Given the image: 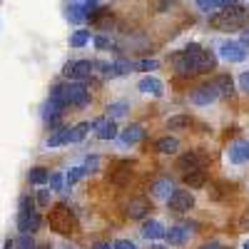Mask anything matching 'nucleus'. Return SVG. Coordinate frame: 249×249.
Returning a JSON list of instances; mask_svg holds the SVG:
<instances>
[{
    "instance_id": "f257e3e1",
    "label": "nucleus",
    "mask_w": 249,
    "mask_h": 249,
    "mask_svg": "<svg viewBox=\"0 0 249 249\" xmlns=\"http://www.w3.org/2000/svg\"><path fill=\"white\" fill-rule=\"evenodd\" d=\"M249 20V10L242 8V5H230V8H222L217 10L212 18H210V25L214 30H234V28H242L247 25Z\"/></svg>"
},
{
    "instance_id": "f03ea898",
    "label": "nucleus",
    "mask_w": 249,
    "mask_h": 249,
    "mask_svg": "<svg viewBox=\"0 0 249 249\" xmlns=\"http://www.w3.org/2000/svg\"><path fill=\"white\" fill-rule=\"evenodd\" d=\"M187 55H190L192 65H195V75H204V72H212L217 68V55L212 50H204L199 45H187L184 48Z\"/></svg>"
},
{
    "instance_id": "7ed1b4c3",
    "label": "nucleus",
    "mask_w": 249,
    "mask_h": 249,
    "mask_svg": "<svg viewBox=\"0 0 249 249\" xmlns=\"http://www.w3.org/2000/svg\"><path fill=\"white\" fill-rule=\"evenodd\" d=\"M65 102L68 105H75V107H88L90 105V90L80 82H70L65 85Z\"/></svg>"
},
{
    "instance_id": "20e7f679",
    "label": "nucleus",
    "mask_w": 249,
    "mask_h": 249,
    "mask_svg": "<svg viewBox=\"0 0 249 249\" xmlns=\"http://www.w3.org/2000/svg\"><path fill=\"white\" fill-rule=\"evenodd\" d=\"M92 68H95V62L90 60H72L62 68V72H65V77H72V80H88L92 75Z\"/></svg>"
},
{
    "instance_id": "39448f33",
    "label": "nucleus",
    "mask_w": 249,
    "mask_h": 249,
    "mask_svg": "<svg viewBox=\"0 0 249 249\" xmlns=\"http://www.w3.org/2000/svg\"><path fill=\"white\" fill-rule=\"evenodd\" d=\"M202 162H204V157H202L199 152L190 150V152H184V155L177 157L175 167H177L182 175H190V172H199V170H202Z\"/></svg>"
},
{
    "instance_id": "423d86ee",
    "label": "nucleus",
    "mask_w": 249,
    "mask_h": 249,
    "mask_svg": "<svg viewBox=\"0 0 249 249\" xmlns=\"http://www.w3.org/2000/svg\"><path fill=\"white\" fill-rule=\"evenodd\" d=\"M167 207L172 212H190L195 207V197H192L190 190H175L172 197L167 199Z\"/></svg>"
},
{
    "instance_id": "0eeeda50",
    "label": "nucleus",
    "mask_w": 249,
    "mask_h": 249,
    "mask_svg": "<svg viewBox=\"0 0 249 249\" xmlns=\"http://www.w3.org/2000/svg\"><path fill=\"white\" fill-rule=\"evenodd\" d=\"M219 97V92H217V88H214V82L212 85H199V88H195L192 90V95H190V100H192V105H197V107H207V105H212V102Z\"/></svg>"
},
{
    "instance_id": "6e6552de",
    "label": "nucleus",
    "mask_w": 249,
    "mask_h": 249,
    "mask_svg": "<svg viewBox=\"0 0 249 249\" xmlns=\"http://www.w3.org/2000/svg\"><path fill=\"white\" fill-rule=\"evenodd\" d=\"M124 214L130 219H144L150 214V199L147 197H130V202L124 204Z\"/></svg>"
},
{
    "instance_id": "1a4fd4ad",
    "label": "nucleus",
    "mask_w": 249,
    "mask_h": 249,
    "mask_svg": "<svg viewBox=\"0 0 249 249\" xmlns=\"http://www.w3.org/2000/svg\"><path fill=\"white\" fill-rule=\"evenodd\" d=\"M50 224H53V230L60 232V234L72 232V217H70V210H65V207H57V210H53V214H50Z\"/></svg>"
},
{
    "instance_id": "9d476101",
    "label": "nucleus",
    "mask_w": 249,
    "mask_h": 249,
    "mask_svg": "<svg viewBox=\"0 0 249 249\" xmlns=\"http://www.w3.org/2000/svg\"><path fill=\"white\" fill-rule=\"evenodd\" d=\"M90 127L97 132V137L100 140H115L120 132H117V124H115V120H110L107 115L105 117H97V120H92V124Z\"/></svg>"
},
{
    "instance_id": "9b49d317",
    "label": "nucleus",
    "mask_w": 249,
    "mask_h": 249,
    "mask_svg": "<svg viewBox=\"0 0 249 249\" xmlns=\"http://www.w3.org/2000/svg\"><path fill=\"white\" fill-rule=\"evenodd\" d=\"M172 192H175V182L170 177H155L150 182V195L155 199H170Z\"/></svg>"
},
{
    "instance_id": "f8f14e48",
    "label": "nucleus",
    "mask_w": 249,
    "mask_h": 249,
    "mask_svg": "<svg viewBox=\"0 0 249 249\" xmlns=\"http://www.w3.org/2000/svg\"><path fill=\"white\" fill-rule=\"evenodd\" d=\"M170 62H172V68H175L177 75H182V77L195 75V65H192L190 55H187V50H177V53L170 57Z\"/></svg>"
},
{
    "instance_id": "ddd939ff",
    "label": "nucleus",
    "mask_w": 249,
    "mask_h": 249,
    "mask_svg": "<svg viewBox=\"0 0 249 249\" xmlns=\"http://www.w3.org/2000/svg\"><path fill=\"white\" fill-rule=\"evenodd\" d=\"M137 90L144 92V95H155V97H162L164 95V82L155 75H144L140 82H137Z\"/></svg>"
},
{
    "instance_id": "4468645a",
    "label": "nucleus",
    "mask_w": 249,
    "mask_h": 249,
    "mask_svg": "<svg viewBox=\"0 0 249 249\" xmlns=\"http://www.w3.org/2000/svg\"><path fill=\"white\" fill-rule=\"evenodd\" d=\"M219 57L227 60V62H242L247 57V50L242 48V43H222L219 45Z\"/></svg>"
},
{
    "instance_id": "2eb2a0df",
    "label": "nucleus",
    "mask_w": 249,
    "mask_h": 249,
    "mask_svg": "<svg viewBox=\"0 0 249 249\" xmlns=\"http://www.w3.org/2000/svg\"><path fill=\"white\" fill-rule=\"evenodd\" d=\"M18 230L20 234H33L40 230V214L33 210V212H20L18 214Z\"/></svg>"
},
{
    "instance_id": "dca6fc26",
    "label": "nucleus",
    "mask_w": 249,
    "mask_h": 249,
    "mask_svg": "<svg viewBox=\"0 0 249 249\" xmlns=\"http://www.w3.org/2000/svg\"><path fill=\"white\" fill-rule=\"evenodd\" d=\"M164 234H167V230H164L162 222H157V219H147L142 224V237L144 239H162Z\"/></svg>"
},
{
    "instance_id": "f3484780",
    "label": "nucleus",
    "mask_w": 249,
    "mask_h": 249,
    "mask_svg": "<svg viewBox=\"0 0 249 249\" xmlns=\"http://www.w3.org/2000/svg\"><path fill=\"white\" fill-rule=\"evenodd\" d=\"M142 135H144L142 124H127V127L120 132V140H122L124 144H137V142L142 140Z\"/></svg>"
},
{
    "instance_id": "a211bd4d",
    "label": "nucleus",
    "mask_w": 249,
    "mask_h": 249,
    "mask_svg": "<svg viewBox=\"0 0 249 249\" xmlns=\"http://www.w3.org/2000/svg\"><path fill=\"white\" fill-rule=\"evenodd\" d=\"M155 150L160 152V155H175L177 150H179V140L177 137H160L157 142H155Z\"/></svg>"
},
{
    "instance_id": "6ab92c4d",
    "label": "nucleus",
    "mask_w": 249,
    "mask_h": 249,
    "mask_svg": "<svg viewBox=\"0 0 249 249\" xmlns=\"http://www.w3.org/2000/svg\"><path fill=\"white\" fill-rule=\"evenodd\" d=\"M227 157H230V162H234V164H242L244 160H247V142H232L230 144V150H227Z\"/></svg>"
},
{
    "instance_id": "aec40b11",
    "label": "nucleus",
    "mask_w": 249,
    "mask_h": 249,
    "mask_svg": "<svg viewBox=\"0 0 249 249\" xmlns=\"http://www.w3.org/2000/svg\"><path fill=\"white\" fill-rule=\"evenodd\" d=\"M184 179V187H190V190H199V187H204L207 182V172L199 170V172H190V175H182Z\"/></svg>"
},
{
    "instance_id": "412c9836",
    "label": "nucleus",
    "mask_w": 249,
    "mask_h": 249,
    "mask_svg": "<svg viewBox=\"0 0 249 249\" xmlns=\"http://www.w3.org/2000/svg\"><path fill=\"white\" fill-rule=\"evenodd\" d=\"M214 88H217V92H219V95L230 97V95L234 92V82H232V77H230V75H217V77H214Z\"/></svg>"
},
{
    "instance_id": "4be33fe9",
    "label": "nucleus",
    "mask_w": 249,
    "mask_h": 249,
    "mask_svg": "<svg viewBox=\"0 0 249 249\" xmlns=\"http://www.w3.org/2000/svg\"><path fill=\"white\" fill-rule=\"evenodd\" d=\"M164 237H167L170 244H184L187 237H190V230H187V227H170Z\"/></svg>"
},
{
    "instance_id": "5701e85b",
    "label": "nucleus",
    "mask_w": 249,
    "mask_h": 249,
    "mask_svg": "<svg viewBox=\"0 0 249 249\" xmlns=\"http://www.w3.org/2000/svg\"><path fill=\"white\" fill-rule=\"evenodd\" d=\"M190 127H192L190 115H175L167 120V130H190Z\"/></svg>"
},
{
    "instance_id": "b1692460",
    "label": "nucleus",
    "mask_w": 249,
    "mask_h": 249,
    "mask_svg": "<svg viewBox=\"0 0 249 249\" xmlns=\"http://www.w3.org/2000/svg\"><path fill=\"white\" fill-rule=\"evenodd\" d=\"M68 142H70V127H62L55 135H50L45 144H48V147H60V144H68Z\"/></svg>"
},
{
    "instance_id": "393cba45",
    "label": "nucleus",
    "mask_w": 249,
    "mask_h": 249,
    "mask_svg": "<svg viewBox=\"0 0 249 249\" xmlns=\"http://www.w3.org/2000/svg\"><path fill=\"white\" fill-rule=\"evenodd\" d=\"M48 179H50V172L45 167H33L28 172V182L30 184H48Z\"/></svg>"
},
{
    "instance_id": "a878e982",
    "label": "nucleus",
    "mask_w": 249,
    "mask_h": 249,
    "mask_svg": "<svg viewBox=\"0 0 249 249\" xmlns=\"http://www.w3.org/2000/svg\"><path fill=\"white\" fill-rule=\"evenodd\" d=\"M130 107H127V102H110V105H107V117L110 120H115V117H122L124 112H127Z\"/></svg>"
},
{
    "instance_id": "bb28decb",
    "label": "nucleus",
    "mask_w": 249,
    "mask_h": 249,
    "mask_svg": "<svg viewBox=\"0 0 249 249\" xmlns=\"http://www.w3.org/2000/svg\"><path fill=\"white\" fill-rule=\"evenodd\" d=\"M88 130H90V124H88V122L75 124V127L70 130V142H82V140H85V135H88Z\"/></svg>"
},
{
    "instance_id": "cd10ccee",
    "label": "nucleus",
    "mask_w": 249,
    "mask_h": 249,
    "mask_svg": "<svg viewBox=\"0 0 249 249\" xmlns=\"http://www.w3.org/2000/svg\"><path fill=\"white\" fill-rule=\"evenodd\" d=\"M68 18H70V23H82L88 15H85V8L82 5H70L68 8Z\"/></svg>"
},
{
    "instance_id": "c85d7f7f",
    "label": "nucleus",
    "mask_w": 249,
    "mask_h": 249,
    "mask_svg": "<svg viewBox=\"0 0 249 249\" xmlns=\"http://www.w3.org/2000/svg\"><path fill=\"white\" fill-rule=\"evenodd\" d=\"M90 43V33L88 30H77L72 37H70V45L72 48H82V45H88Z\"/></svg>"
},
{
    "instance_id": "c756f323",
    "label": "nucleus",
    "mask_w": 249,
    "mask_h": 249,
    "mask_svg": "<svg viewBox=\"0 0 249 249\" xmlns=\"http://www.w3.org/2000/svg\"><path fill=\"white\" fill-rule=\"evenodd\" d=\"M85 175H88V170H85V167H72V170L68 172V177H65V179H68V184H75V182H80Z\"/></svg>"
},
{
    "instance_id": "7c9ffc66",
    "label": "nucleus",
    "mask_w": 249,
    "mask_h": 249,
    "mask_svg": "<svg viewBox=\"0 0 249 249\" xmlns=\"http://www.w3.org/2000/svg\"><path fill=\"white\" fill-rule=\"evenodd\" d=\"M170 5H172V0H150V8L155 13H167Z\"/></svg>"
},
{
    "instance_id": "2f4dec72",
    "label": "nucleus",
    "mask_w": 249,
    "mask_h": 249,
    "mask_svg": "<svg viewBox=\"0 0 249 249\" xmlns=\"http://www.w3.org/2000/svg\"><path fill=\"white\" fill-rule=\"evenodd\" d=\"M15 247H18V249H35V242H33L30 234H20L18 242H15Z\"/></svg>"
},
{
    "instance_id": "473e14b6",
    "label": "nucleus",
    "mask_w": 249,
    "mask_h": 249,
    "mask_svg": "<svg viewBox=\"0 0 249 249\" xmlns=\"http://www.w3.org/2000/svg\"><path fill=\"white\" fill-rule=\"evenodd\" d=\"M130 179V170H124V167H120L115 175H112V182H117V184H124Z\"/></svg>"
},
{
    "instance_id": "72a5a7b5",
    "label": "nucleus",
    "mask_w": 249,
    "mask_h": 249,
    "mask_svg": "<svg viewBox=\"0 0 249 249\" xmlns=\"http://www.w3.org/2000/svg\"><path fill=\"white\" fill-rule=\"evenodd\" d=\"M197 8L199 10H219V5H217V0H197Z\"/></svg>"
},
{
    "instance_id": "f704fd0d",
    "label": "nucleus",
    "mask_w": 249,
    "mask_h": 249,
    "mask_svg": "<svg viewBox=\"0 0 249 249\" xmlns=\"http://www.w3.org/2000/svg\"><path fill=\"white\" fill-rule=\"evenodd\" d=\"M48 184H50V190H62V175L60 172H53L50 179H48Z\"/></svg>"
},
{
    "instance_id": "c9c22d12",
    "label": "nucleus",
    "mask_w": 249,
    "mask_h": 249,
    "mask_svg": "<svg viewBox=\"0 0 249 249\" xmlns=\"http://www.w3.org/2000/svg\"><path fill=\"white\" fill-rule=\"evenodd\" d=\"M157 65H160L157 60H140V62H137V68H140V70H144V72H150V70H157Z\"/></svg>"
},
{
    "instance_id": "e433bc0d",
    "label": "nucleus",
    "mask_w": 249,
    "mask_h": 249,
    "mask_svg": "<svg viewBox=\"0 0 249 249\" xmlns=\"http://www.w3.org/2000/svg\"><path fill=\"white\" fill-rule=\"evenodd\" d=\"M239 90H242L244 95H249V70H244V72L239 75Z\"/></svg>"
},
{
    "instance_id": "4c0bfd02",
    "label": "nucleus",
    "mask_w": 249,
    "mask_h": 249,
    "mask_svg": "<svg viewBox=\"0 0 249 249\" xmlns=\"http://www.w3.org/2000/svg\"><path fill=\"white\" fill-rule=\"evenodd\" d=\"M37 204L40 207H48L50 204V190H40L37 192Z\"/></svg>"
},
{
    "instance_id": "58836bf2",
    "label": "nucleus",
    "mask_w": 249,
    "mask_h": 249,
    "mask_svg": "<svg viewBox=\"0 0 249 249\" xmlns=\"http://www.w3.org/2000/svg\"><path fill=\"white\" fill-rule=\"evenodd\" d=\"M112 247H115V249H137V244L130 242V239H117Z\"/></svg>"
},
{
    "instance_id": "ea45409f",
    "label": "nucleus",
    "mask_w": 249,
    "mask_h": 249,
    "mask_svg": "<svg viewBox=\"0 0 249 249\" xmlns=\"http://www.w3.org/2000/svg\"><path fill=\"white\" fill-rule=\"evenodd\" d=\"M95 45H97L100 50H105V48H110V40H107V37H102V35H100V37H95Z\"/></svg>"
},
{
    "instance_id": "a19ab883",
    "label": "nucleus",
    "mask_w": 249,
    "mask_h": 249,
    "mask_svg": "<svg viewBox=\"0 0 249 249\" xmlns=\"http://www.w3.org/2000/svg\"><path fill=\"white\" fill-rule=\"evenodd\" d=\"M199 249H222V244H219V242H214V239H212V242H204V244H202V247H199Z\"/></svg>"
},
{
    "instance_id": "79ce46f5",
    "label": "nucleus",
    "mask_w": 249,
    "mask_h": 249,
    "mask_svg": "<svg viewBox=\"0 0 249 249\" xmlns=\"http://www.w3.org/2000/svg\"><path fill=\"white\" fill-rule=\"evenodd\" d=\"M92 249H115V247H112L110 242H95V244H92Z\"/></svg>"
},
{
    "instance_id": "37998d69",
    "label": "nucleus",
    "mask_w": 249,
    "mask_h": 249,
    "mask_svg": "<svg viewBox=\"0 0 249 249\" xmlns=\"http://www.w3.org/2000/svg\"><path fill=\"white\" fill-rule=\"evenodd\" d=\"M217 5H219V10H222V8H230V5H237V0H217Z\"/></svg>"
},
{
    "instance_id": "c03bdc74",
    "label": "nucleus",
    "mask_w": 249,
    "mask_h": 249,
    "mask_svg": "<svg viewBox=\"0 0 249 249\" xmlns=\"http://www.w3.org/2000/svg\"><path fill=\"white\" fill-rule=\"evenodd\" d=\"M239 43H242V48H249V30L242 33V40H239Z\"/></svg>"
},
{
    "instance_id": "a18cd8bd",
    "label": "nucleus",
    "mask_w": 249,
    "mask_h": 249,
    "mask_svg": "<svg viewBox=\"0 0 249 249\" xmlns=\"http://www.w3.org/2000/svg\"><path fill=\"white\" fill-rule=\"evenodd\" d=\"M150 249H167V247H162V244H152Z\"/></svg>"
},
{
    "instance_id": "49530a36",
    "label": "nucleus",
    "mask_w": 249,
    "mask_h": 249,
    "mask_svg": "<svg viewBox=\"0 0 249 249\" xmlns=\"http://www.w3.org/2000/svg\"><path fill=\"white\" fill-rule=\"evenodd\" d=\"M242 249H249V239H247V242H244V247H242Z\"/></svg>"
},
{
    "instance_id": "de8ad7c7",
    "label": "nucleus",
    "mask_w": 249,
    "mask_h": 249,
    "mask_svg": "<svg viewBox=\"0 0 249 249\" xmlns=\"http://www.w3.org/2000/svg\"><path fill=\"white\" fill-rule=\"evenodd\" d=\"M247 160H249V142H247Z\"/></svg>"
}]
</instances>
